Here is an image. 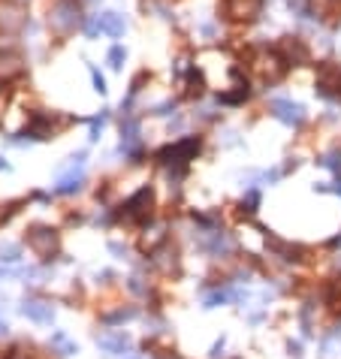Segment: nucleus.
Listing matches in <instances>:
<instances>
[{
	"label": "nucleus",
	"mask_w": 341,
	"mask_h": 359,
	"mask_svg": "<svg viewBox=\"0 0 341 359\" xmlns=\"http://www.w3.org/2000/svg\"><path fill=\"white\" fill-rule=\"evenodd\" d=\"M51 27L58 30V34H70L82 25V15H79V6L73 3V0H60V3L51 6V15H49Z\"/></svg>",
	"instance_id": "obj_1"
},
{
	"label": "nucleus",
	"mask_w": 341,
	"mask_h": 359,
	"mask_svg": "<svg viewBox=\"0 0 341 359\" xmlns=\"http://www.w3.org/2000/svg\"><path fill=\"white\" fill-rule=\"evenodd\" d=\"M21 275H27V266L21 259L19 244H0V278H21Z\"/></svg>",
	"instance_id": "obj_2"
},
{
	"label": "nucleus",
	"mask_w": 341,
	"mask_h": 359,
	"mask_svg": "<svg viewBox=\"0 0 341 359\" xmlns=\"http://www.w3.org/2000/svg\"><path fill=\"white\" fill-rule=\"evenodd\" d=\"M27 244L34 254L40 257H51L58 251V233L51 227H30L27 230Z\"/></svg>",
	"instance_id": "obj_3"
},
{
	"label": "nucleus",
	"mask_w": 341,
	"mask_h": 359,
	"mask_svg": "<svg viewBox=\"0 0 341 359\" xmlns=\"http://www.w3.org/2000/svg\"><path fill=\"white\" fill-rule=\"evenodd\" d=\"M82 181H85V154L70 157V166H67V172H60L55 190L58 194H75L82 187Z\"/></svg>",
	"instance_id": "obj_4"
},
{
	"label": "nucleus",
	"mask_w": 341,
	"mask_h": 359,
	"mask_svg": "<svg viewBox=\"0 0 341 359\" xmlns=\"http://www.w3.org/2000/svg\"><path fill=\"white\" fill-rule=\"evenodd\" d=\"M151 209H154V194H151L148 187H142L139 194H133L130 202L124 205V215H127V220H148Z\"/></svg>",
	"instance_id": "obj_5"
},
{
	"label": "nucleus",
	"mask_w": 341,
	"mask_h": 359,
	"mask_svg": "<svg viewBox=\"0 0 341 359\" xmlns=\"http://www.w3.org/2000/svg\"><path fill=\"white\" fill-rule=\"evenodd\" d=\"M272 115L287 127H296L305 121V106L293 103V100H272Z\"/></svg>",
	"instance_id": "obj_6"
},
{
	"label": "nucleus",
	"mask_w": 341,
	"mask_h": 359,
	"mask_svg": "<svg viewBox=\"0 0 341 359\" xmlns=\"http://www.w3.org/2000/svg\"><path fill=\"white\" fill-rule=\"evenodd\" d=\"M341 88V67L327 60V64L317 67V91L320 94H332V91Z\"/></svg>",
	"instance_id": "obj_7"
},
{
	"label": "nucleus",
	"mask_w": 341,
	"mask_h": 359,
	"mask_svg": "<svg viewBox=\"0 0 341 359\" xmlns=\"http://www.w3.org/2000/svg\"><path fill=\"white\" fill-rule=\"evenodd\" d=\"M21 314L34 323H51L55 320V305L43 302V299H25L21 302Z\"/></svg>",
	"instance_id": "obj_8"
},
{
	"label": "nucleus",
	"mask_w": 341,
	"mask_h": 359,
	"mask_svg": "<svg viewBox=\"0 0 341 359\" xmlns=\"http://www.w3.org/2000/svg\"><path fill=\"white\" fill-rule=\"evenodd\" d=\"M196 151H200V139H185V142H178V145H172V148H166L163 151V163H178V166H185L187 160H191Z\"/></svg>",
	"instance_id": "obj_9"
},
{
	"label": "nucleus",
	"mask_w": 341,
	"mask_h": 359,
	"mask_svg": "<svg viewBox=\"0 0 341 359\" xmlns=\"http://www.w3.org/2000/svg\"><path fill=\"white\" fill-rule=\"evenodd\" d=\"M200 244L209 251V254H226V251H233V239L226 233L215 230V227L200 233Z\"/></svg>",
	"instance_id": "obj_10"
},
{
	"label": "nucleus",
	"mask_w": 341,
	"mask_h": 359,
	"mask_svg": "<svg viewBox=\"0 0 341 359\" xmlns=\"http://www.w3.org/2000/svg\"><path fill=\"white\" fill-rule=\"evenodd\" d=\"M226 15L236 21H251L260 15V0H226Z\"/></svg>",
	"instance_id": "obj_11"
},
{
	"label": "nucleus",
	"mask_w": 341,
	"mask_h": 359,
	"mask_svg": "<svg viewBox=\"0 0 341 359\" xmlns=\"http://www.w3.org/2000/svg\"><path fill=\"white\" fill-rule=\"evenodd\" d=\"M97 345H100V350L106 356H118V354H124L127 347H130V338H127L124 332H106L97 338Z\"/></svg>",
	"instance_id": "obj_12"
},
{
	"label": "nucleus",
	"mask_w": 341,
	"mask_h": 359,
	"mask_svg": "<svg viewBox=\"0 0 341 359\" xmlns=\"http://www.w3.org/2000/svg\"><path fill=\"white\" fill-rule=\"evenodd\" d=\"M21 73H25L21 55H15V51H0V82H10Z\"/></svg>",
	"instance_id": "obj_13"
},
{
	"label": "nucleus",
	"mask_w": 341,
	"mask_h": 359,
	"mask_svg": "<svg viewBox=\"0 0 341 359\" xmlns=\"http://www.w3.org/2000/svg\"><path fill=\"white\" fill-rule=\"evenodd\" d=\"M281 51H284L287 64H305V60H308L305 43L296 40V36H284V40H281Z\"/></svg>",
	"instance_id": "obj_14"
},
{
	"label": "nucleus",
	"mask_w": 341,
	"mask_h": 359,
	"mask_svg": "<svg viewBox=\"0 0 341 359\" xmlns=\"http://www.w3.org/2000/svg\"><path fill=\"white\" fill-rule=\"evenodd\" d=\"M136 151H139V127L133 118H127L121 127V154H136Z\"/></svg>",
	"instance_id": "obj_15"
},
{
	"label": "nucleus",
	"mask_w": 341,
	"mask_h": 359,
	"mask_svg": "<svg viewBox=\"0 0 341 359\" xmlns=\"http://www.w3.org/2000/svg\"><path fill=\"white\" fill-rule=\"evenodd\" d=\"M97 19H100V34L121 36L127 30V19L121 12H103V15H97Z\"/></svg>",
	"instance_id": "obj_16"
},
{
	"label": "nucleus",
	"mask_w": 341,
	"mask_h": 359,
	"mask_svg": "<svg viewBox=\"0 0 341 359\" xmlns=\"http://www.w3.org/2000/svg\"><path fill=\"white\" fill-rule=\"evenodd\" d=\"M51 133H55V124H51L49 115H36L25 130V136H34V139H49Z\"/></svg>",
	"instance_id": "obj_17"
},
{
	"label": "nucleus",
	"mask_w": 341,
	"mask_h": 359,
	"mask_svg": "<svg viewBox=\"0 0 341 359\" xmlns=\"http://www.w3.org/2000/svg\"><path fill=\"white\" fill-rule=\"evenodd\" d=\"M49 347L55 350L58 356H73V354H79V347H75V341H73L67 332H51V338H49Z\"/></svg>",
	"instance_id": "obj_18"
},
{
	"label": "nucleus",
	"mask_w": 341,
	"mask_h": 359,
	"mask_svg": "<svg viewBox=\"0 0 341 359\" xmlns=\"http://www.w3.org/2000/svg\"><path fill=\"white\" fill-rule=\"evenodd\" d=\"M257 70H260L263 79L275 82L278 76H281L284 67H281V58H278V55H263V58H260V64H257Z\"/></svg>",
	"instance_id": "obj_19"
},
{
	"label": "nucleus",
	"mask_w": 341,
	"mask_h": 359,
	"mask_svg": "<svg viewBox=\"0 0 341 359\" xmlns=\"http://www.w3.org/2000/svg\"><path fill=\"white\" fill-rule=\"evenodd\" d=\"M323 359H341V335H332L323 345Z\"/></svg>",
	"instance_id": "obj_20"
},
{
	"label": "nucleus",
	"mask_w": 341,
	"mask_h": 359,
	"mask_svg": "<svg viewBox=\"0 0 341 359\" xmlns=\"http://www.w3.org/2000/svg\"><path fill=\"white\" fill-rule=\"evenodd\" d=\"M124 60H127V51L121 49V45H112V51H109V67H112V70H121Z\"/></svg>",
	"instance_id": "obj_21"
},
{
	"label": "nucleus",
	"mask_w": 341,
	"mask_h": 359,
	"mask_svg": "<svg viewBox=\"0 0 341 359\" xmlns=\"http://www.w3.org/2000/svg\"><path fill=\"white\" fill-rule=\"evenodd\" d=\"M323 166H327V170H332V172H338V175H341V154H338V151H329V154L323 157Z\"/></svg>",
	"instance_id": "obj_22"
},
{
	"label": "nucleus",
	"mask_w": 341,
	"mask_h": 359,
	"mask_svg": "<svg viewBox=\"0 0 341 359\" xmlns=\"http://www.w3.org/2000/svg\"><path fill=\"white\" fill-rule=\"evenodd\" d=\"M106 121H109V115H106V112H103L100 118H94V121H91V139H100V133H103Z\"/></svg>",
	"instance_id": "obj_23"
},
{
	"label": "nucleus",
	"mask_w": 341,
	"mask_h": 359,
	"mask_svg": "<svg viewBox=\"0 0 341 359\" xmlns=\"http://www.w3.org/2000/svg\"><path fill=\"white\" fill-rule=\"evenodd\" d=\"M287 6H290L293 15H299V19L308 15V0H287Z\"/></svg>",
	"instance_id": "obj_24"
},
{
	"label": "nucleus",
	"mask_w": 341,
	"mask_h": 359,
	"mask_svg": "<svg viewBox=\"0 0 341 359\" xmlns=\"http://www.w3.org/2000/svg\"><path fill=\"white\" fill-rule=\"evenodd\" d=\"M130 317H136V308L118 311V314H112V317H106V320H109V323H115V320H130Z\"/></svg>",
	"instance_id": "obj_25"
},
{
	"label": "nucleus",
	"mask_w": 341,
	"mask_h": 359,
	"mask_svg": "<svg viewBox=\"0 0 341 359\" xmlns=\"http://www.w3.org/2000/svg\"><path fill=\"white\" fill-rule=\"evenodd\" d=\"M91 79H94V88L100 91V94H106V82H103V76L94 70V67H91Z\"/></svg>",
	"instance_id": "obj_26"
},
{
	"label": "nucleus",
	"mask_w": 341,
	"mask_h": 359,
	"mask_svg": "<svg viewBox=\"0 0 341 359\" xmlns=\"http://www.w3.org/2000/svg\"><path fill=\"white\" fill-rule=\"evenodd\" d=\"M85 30H88V36H97V34H100V19H91L85 25Z\"/></svg>",
	"instance_id": "obj_27"
},
{
	"label": "nucleus",
	"mask_w": 341,
	"mask_h": 359,
	"mask_svg": "<svg viewBox=\"0 0 341 359\" xmlns=\"http://www.w3.org/2000/svg\"><path fill=\"white\" fill-rule=\"evenodd\" d=\"M6 359H30L27 350H21V347H12L10 354H6Z\"/></svg>",
	"instance_id": "obj_28"
},
{
	"label": "nucleus",
	"mask_w": 341,
	"mask_h": 359,
	"mask_svg": "<svg viewBox=\"0 0 341 359\" xmlns=\"http://www.w3.org/2000/svg\"><path fill=\"white\" fill-rule=\"evenodd\" d=\"M6 332H10V326H6V320H3V317H0V338H3V335H6Z\"/></svg>",
	"instance_id": "obj_29"
},
{
	"label": "nucleus",
	"mask_w": 341,
	"mask_h": 359,
	"mask_svg": "<svg viewBox=\"0 0 341 359\" xmlns=\"http://www.w3.org/2000/svg\"><path fill=\"white\" fill-rule=\"evenodd\" d=\"M332 6H341V0H332Z\"/></svg>",
	"instance_id": "obj_30"
},
{
	"label": "nucleus",
	"mask_w": 341,
	"mask_h": 359,
	"mask_svg": "<svg viewBox=\"0 0 341 359\" xmlns=\"http://www.w3.org/2000/svg\"><path fill=\"white\" fill-rule=\"evenodd\" d=\"M336 190H338V194H341V181H338V185H336Z\"/></svg>",
	"instance_id": "obj_31"
},
{
	"label": "nucleus",
	"mask_w": 341,
	"mask_h": 359,
	"mask_svg": "<svg viewBox=\"0 0 341 359\" xmlns=\"http://www.w3.org/2000/svg\"><path fill=\"white\" fill-rule=\"evenodd\" d=\"M161 359H176V356H161Z\"/></svg>",
	"instance_id": "obj_32"
},
{
	"label": "nucleus",
	"mask_w": 341,
	"mask_h": 359,
	"mask_svg": "<svg viewBox=\"0 0 341 359\" xmlns=\"http://www.w3.org/2000/svg\"><path fill=\"white\" fill-rule=\"evenodd\" d=\"M130 359H139V356H130Z\"/></svg>",
	"instance_id": "obj_33"
}]
</instances>
